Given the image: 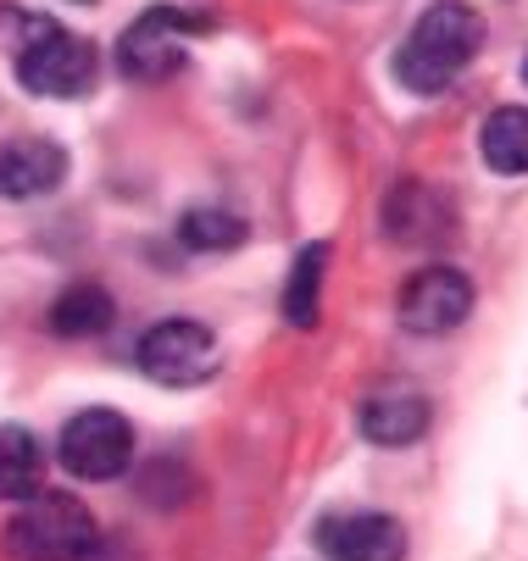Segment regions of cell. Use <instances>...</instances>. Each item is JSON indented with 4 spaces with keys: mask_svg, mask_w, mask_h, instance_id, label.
Segmentation results:
<instances>
[{
    "mask_svg": "<svg viewBox=\"0 0 528 561\" xmlns=\"http://www.w3.org/2000/svg\"><path fill=\"white\" fill-rule=\"evenodd\" d=\"M479 150H484V168L501 173V179H523L528 173V106H501L484 117V134H479Z\"/></svg>",
    "mask_w": 528,
    "mask_h": 561,
    "instance_id": "obj_12",
    "label": "cell"
},
{
    "mask_svg": "<svg viewBox=\"0 0 528 561\" xmlns=\"http://www.w3.org/2000/svg\"><path fill=\"white\" fill-rule=\"evenodd\" d=\"M190 28H195V18H190V12H173V7L139 12L134 28L117 39V67H123L128 78H139V84L179 72V61H184V45H179V39H184Z\"/></svg>",
    "mask_w": 528,
    "mask_h": 561,
    "instance_id": "obj_7",
    "label": "cell"
},
{
    "mask_svg": "<svg viewBox=\"0 0 528 561\" xmlns=\"http://www.w3.org/2000/svg\"><path fill=\"white\" fill-rule=\"evenodd\" d=\"M479 45H484V18L462 0H434L395 50V78L412 95H439L473 67Z\"/></svg>",
    "mask_w": 528,
    "mask_h": 561,
    "instance_id": "obj_1",
    "label": "cell"
},
{
    "mask_svg": "<svg viewBox=\"0 0 528 561\" xmlns=\"http://www.w3.org/2000/svg\"><path fill=\"white\" fill-rule=\"evenodd\" d=\"M423 434H428L423 394H372L361 407V439H372V445H412Z\"/></svg>",
    "mask_w": 528,
    "mask_h": 561,
    "instance_id": "obj_11",
    "label": "cell"
},
{
    "mask_svg": "<svg viewBox=\"0 0 528 561\" xmlns=\"http://www.w3.org/2000/svg\"><path fill=\"white\" fill-rule=\"evenodd\" d=\"M7 23H18V84L28 95H50V101H79L95 90L101 78V56L90 39L67 34L50 18L34 12H0Z\"/></svg>",
    "mask_w": 528,
    "mask_h": 561,
    "instance_id": "obj_2",
    "label": "cell"
},
{
    "mask_svg": "<svg viewBox=\"0 0 528 561\" xmlns=\"http://www.w3.org/2000/svg\"><path fill=\"white\" fill-rule=\"evenodd\" d=\"M134 362H139L145 378H157L168 389H195L217 373V340H211L206 323H195V317H168V323L145 329Z\"/></svg>",
    "mask_w": 528,
    "mask_h": 561,
    "instance_id": "obj_4",
    "label": "cell"
},
{
    "mask_svg": "<svg viewBox=\"0 0 528 561\" xmlns=\"http://www.w3.org/2000/svg\"><path fill=\"white\" fill-rule=\"evenodd\" d=\"M384 228L401 239V245H439L445 228H450V211L434 190L423 184H401L390 195V211H384Z\"/></svg>",
    "mask_w": 528,
    "mask_h": 561,
    "instance_id": "obj_10",
    "label": "cell"
},
{
    "mask_svg": "<svg viewBox=\"0 0 528 561\" xmlns=\"http://www.w3.org/2000/svg\"><path fill=\"white\" fill-rule=\"evenodd\" d=\"M318 545L334 561H401L406 528L384 512H334L318 523Z\"/></svg>",
    "mask_w": 528,
    "mask_h": 561,
    "instance_id": "obj_8",
    "label": "cell"
},
{
    "mask_svg": "<svg viewBox=\"0 0 528 561\" xmlns=\"http://www.w3.org/2000/svg\"><path fill=\"white\" fill-rule=\"evenodd\" d=\"M323 273H329V245H323V239H312V245L295 256V267H289V284H284V317H289L295 329H312V323H318Z\"/></svg>",
    "mask_w": 528,
    "mask_h": 561,
    "instance_id": "obj_14",
    "label": "cell"
},
{
    "mask_svg": "<svg viewBox=\"0 0 528 561\" xmlns=\"http://www.w3.org/2000/svg\"><path fill=\"white\" fill-rule=\"evenodd\" d=\"M95 517L72 495H34L23 512L7 523V550L12 561H84L95 550Z\"/></svg>",
    "mask_w": 528,
    "mask_h": 561,
    "instance_id": "obj_3",
    "label": "cell"
},
{
    "mask_svg": "<svg viewBox=\"0 0 528 561\" xmlns=\"http://www.w3.org/2000/svg\"><path fill=\"white\" fill-rule=\"evenodd\" d=\"M401 329L406 334H423V340H439L450 329H462L468 323V311H473V284L468 273L457 267H423L401 284Z\"/></svg>",
    "mask_w": 528,
    "mask_h": 561,
    "instance_id": "obj_6",
    "label": "cell"
},
{
    "mask_svg": "<svg viewBox=\"0 0 528 561\" xmlns=\"http://www.w3.org/2000/svg\"><path fill=\"white\" fill-rule=\"evenodd\" d=\"M50 329L61 340H90L101 329H112V295L101 284H72L56 306H50Z\"/></svg>",
    "mask_w": 528,
    "mask_h": 561,
    "instance_id": "obj_15",
    "label": "cell"
},
{
    "mask_svg": "<svg viewBox=\"0 0 528 561\" xmlns=\"http://www.w3.org/2000/svg\"><path fill=\"white\" fill-rule=\"evenodd\" d=\"M134 461V428L123 412L112 407H90L61 428V467L84 484H106V478H123Z\"/></svg>",
    "mask_w": 528,
    "mask_h": 561,
    "instance_id": "obj_5",
    "label": "cell"
},
{
    "mask_svg": "<svg viewBox=\"0 0 528 561\" xmlns=\"http://www.w3.org/2000/svg\"><path fill=\"white\" fill-rule=\"evenodd\" d=\"M45 478V450L28 428H0V501H34Z\"/></svg>",
    "mask_w": 528,
    "mask_h": 561,
    "instance_id": "obj_13",
    "label": "cell"
},
{
    "mask_svg": "<svg viewBox=\"0 0 528 561\" xmlns=\"http://www.w3.org/2000/svg\"><path fill=\"white\" fill-rule=\"evenodd\" d=\"M523 78H528V61H523Z\"/></svg>",
    "mask_w": 528,
    "mask_h": 561,
    "instance_id": "obj_17",
    "label": "cell"
},
{
    "mask_svg": "<svg viewBox=\"0 0 528 561\" xmlns=\"http://www.w3.org/2000/svg\"><path fill=\"white\" fill-rule=\"evenodd\" d=\"M179 239H184L190 251H234V245H245V222H240L234 211L200 206V211H184Z\"/></svg>",
    "mask_w": 528,
    "mask_h": 561,
    "instance_id": "obj_16",
    "label": "cell"
},
{
    "mask_svg": "<svg viewBox=\"0 0 528 561\" xmlns=\"http://www.w3.org/2000/svg\"><path fill=\"white\" fill-rule=\"evenodd\" d=\"M67 179V150L56 139H7L0 145V195L7 201H39Z\"/></svg>",
    "mask_w": 528,
    "mask_h": 561,
    "instance_id": "obj_9",
    "label": "cell"
}]
</instances>
